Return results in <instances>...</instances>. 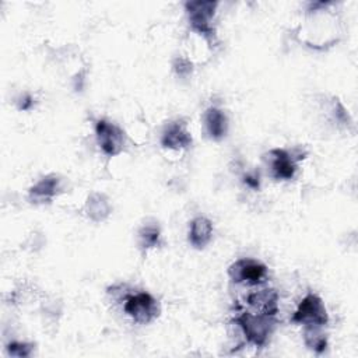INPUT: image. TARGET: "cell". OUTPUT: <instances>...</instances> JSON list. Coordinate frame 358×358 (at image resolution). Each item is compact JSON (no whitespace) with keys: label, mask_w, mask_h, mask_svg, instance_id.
<instances>
[{"label":"cell","mask_w":358,"mask_h":358,"mask_svg":"<svg viewBox=\"0 0 358 358\" xmlns=\"http://www.w3.org/2000/svg\"><path fill=\"white\" fill-rule=\"evenodd\" d=\"M186 14L192 31L204 36L206 39H213L214 29L211 27V20L215 14V1H187L185 4Z\"/></svg>","instance_id":"cell-6"},{"label":"cell","mask_w":358,"mask_h":358,"mask_svg":"<svg viewBox=\"0 0 358 358\" xmlns=\"http://www.w3.org/2000/svg\"><path fill=\"white\" fill-rule=\"evenodd\" d=\"M84 211H85V215L91 221L102 222L109 217V214L112 211V206H110V201L106 194L94 192L87 197Z\"/></svg>","instance_id":"cell-13"},{"label":"cell","mask_w":358,"mask_h":358,"mask_svg":"<svg viewBox=\"0 0 358 358\" xmlns=\"http://www.w3.org/2000/svg\"><path fill=\"white\" fill-rule=\"evenodd\" d=\"M159 238H161L159 228L154 224H147V225L141 227L138 231V241H140L141 248H144V249L155 248L159 243Z\"/></svg>","instance_id":"cell-15"},{"label":"cell","mask_w":358,"mask_h":358,"mask_svg":"<svg viewBox=\"0 0 358 358\" xmlns=\"http://www.w3.org/2000/svg\"><path fill=\"white\" fill-rule=\"evenodd\" d=\"M323 327L306 326L303 327V343L308 350L322 354L327 348V336L322 330Z\"/></svg>","instance_id":"cell-14"},{"label":"cell","mask_w":358,"mask_h":358,"mask_svg":"<svg viewBox=\"0 0 358 358\" xmlns=\"http://www.w3.org/2000/svg\"><path fill=\"white\" fill-rule=\"evenodd\" d=\"M35 344L32 343H25V341H11L7 344L6 351L11 357H18V358H25L29 357L34 352Z\"/></svg>","instance_id":"cell-16"},{"label":"cell","mask_w":358,"mask_h":358,"mask_svg":"<svg viewBox=\"0 0 358 358\" xmlns=\"http://www.w3.org/2000/svg\"><path fill=\"white\" fill-rule=\"evenodd\" d=\"M123 310L133 322L138 324H148L159 316L161 306L150 292L140 291L124 298Z\"/></svg>","instance_id":"cell-2"},{"label":"cell","mask_w":358,"mask_h":358,"mask_svg":"<svg viewBox=\"0 0 358 358\" xmlns=\"http://www.w3.org/2000/svg\"><path fill=\"white\" fill-rule=\"evenodd\" d=\"M187 238L192 246L196 249L206 248L213 238V222L207 217H196L189 225Z\"/></svg>","instance_id":"cell-12"},{"label":"cell","mask_w":358,"mask_h":358,"mask_svg":"<svg viewBox=\"0 0 358 358\" xmlns=\"http://www.w3.org/2000/svg\"><path fill=\"white\" fill-rule=\"evenodd\" d=\"M204 127L211 140H221L228 131V117L225 112L217 106H211L204 112Z\"/></svg>","instance_id":"cell-11"},{"label":"cell","mask_w":358,"mask_h":358,"mask_svg":"<svg viewBox=\"0 0 358 358\" xmlns=\"http://www.w3.org/2000/svg\"><path fill=\"white\" fill-rule=\"evenodd\" d=\"M232 322L242 331L248 344H252L256 348H263L274 330L275 319L274 316L264 313L242 310L234 317Z\"/></svg>","instance_id":"cell-1"},{"label":"cell","mask_w":358,"mask_h":358,"mask_svg":"<svg viewBox=\"0 0 358 358\" xmlns=\"http://www.w3.org/2000/svg\"><path fill=\"white\" fill-rule=\"evenodd\" d=\"M31 105H32V98H31V95H28V94L22 95V96L20 98V101H18V108H20L21 110L29 109Z\"/></svg>","instance_id":"cell-19"},{"label":"cell","mask_w":358,"mask_h":358,"mask_svg":"<svg viewBox=\"0 0 358 358\" xmlns=\"http://www.w3.org/2000/svg\"><path fill=\"white\" fill-rule=\"evenodd\" d=\"M291 322L295 324H301L303 327H324L329 323V313L323 299L313 292L306 294L298 303L296 309L294 310Z\"/></svg>","instance_id":"cell-3"},{"label":"cell","mask_w":358,"mask_h":358,"mask_svg":"<svg viewBox=\"0 0 358 358\" xmlns=\"http://www.w3.org/2000/svg\"><path fill=\"white\" fill-rule=\"evenodd\" d=\"M95 137L99 148L109 157L120 154L124 148V131L106 119H99L95 123Z\"/></svg>","instance_id":"cell-7"},{"label":"cell","mask_w":358,"mask_h":358,"mask_svg":"<svg viewBox=\"0 0 358 358\" xmlns=\"http://www.w3.org/2000/svg\"><path fill=\"white\" fill-rule=\"evenodd\" d=\"M228 275L232 282L243 285H262L267 281V267L255 259L242 257L235 260L228 267Z\"/></svg>","instance_id":"cell-5"},{"label":"cell","mask_w":358,"mask_h":358,"mask_svg":"<svg viewBox=\"0 0 358 358\" xmlns=\"http://www.w3.org/2000/svg\"><path fill=\"white\" fill-rule=\"evenodd\" d=\"M243 182L252 187V189H259L260 186V179H259V175H256V172H249L243 176Z\"/></svg>","instance_id":"cell-18"},{"label":"cell","mask_w":358,"mask_h":358,"mask_svg":"<svg viewBox=\"0 0 358 358\" xmlns=\"http://www.w3.org/2000/svg\"><path fill=\"white\" fill-rule=\"evenodd\" d=\"M246 302L253 309V312L264 313L274 317L278 312V294L274 288H263L255 291L248 295Z\"/></svg>","instance_id":"cell-10"},{"label":"cell","mask_w":358,"mask_h":358,"mask_svg":"<svg viewBox=\"0 0 358 358\" xmlns=\"http://www.w3.org/2000/svg\"><path fill=\"white\" fill-rule=\"evenodd\" d=\"M175 73L179 76V77H187L189 74H192V62L183 56H178L175 57L173 60V64H172Z\"/></svg>","instance_id":"cell-17"},{"label":"cell","mask_w":358,"mask_h":358,"mask_svg":"<svg viewBox=\"0 0 358 358\" xmlns=\"http://www.w3.org/2000/svg\"><path fill=\"white\" fill-rule=\"evenodd\" d=\"M62 192V179L56 173H50L39 179L29 187V199L32 203H49Z\"/></svg>","instance_id":"cell-9"},{"label":"cell","mask_w":358,"mask_h":358,"mask_svg":"<svg viewBox=\"0 0 358 358\" xmlns=\"http://www.w3.org/2000/svg\"><path fill=\"white\" fill-rule=\"evenodd\" d=\"M192 144V134L186 127V123L172 122L161 134V145L166 150L180 151Z\"/></svg>","instance_id":"cell-8"},{"label":"cell","mask_w":358,"mask_h":358,"mask_svg":"<svg viewBox=\"0 0 358 358\" xmlns=\"http://www.w3.org/2000/svg\"><path fill=\"white\" fill-rule=\"evenodd\" d=\"M263 158L274 179L289 180L295 176L298 162L305 158V152H289L284 148H273Z\"/></svg>","instance_id":"cell-4"}]
</instances>
